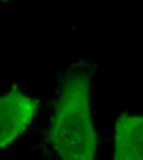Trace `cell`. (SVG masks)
<instances>
[{
    "instance_id": "7a4b0ae2",
    "label": "cell",
    "mask_w": 143,
    "mask_h": 160,
    "mask_svg": "<svg viewBox=\"0 0 143 160\" xmlns=\"http://www.w3.org/2000/svg\"><path fill=\"white\" fill-rule=\"evenodd\" d=\"M37 108V102L18 89L0 96V148H5L21 136Z\"/></svg>"
},
{
    "instance_id": "6da1fadb",
    "label": "cell",
    "mask_w": 143,
    "mask_h": 160,
    "mask_svg": "<svg viewBox=\"0 0 143 160\" xmlns=\"http://www.w3.org/2000/svg\"><path fill=\"white\" fill-rule=\"evenodd\" d=\"M87 84L71 80L66 86L54 119L51 140L64 160H90L96 135L90 118Z\"/></svg>"
},
{
    "instance_id": "3957f363",
    "label": "cell",
    "mask_w": 143,
    "mask_h": 160,
    "mask_svg": "<svg viewBox=\"0 0 143 160\" xmlns=\"http://www.w3.org/2000/svg\"><path fill=\"white\" fill-rule=\"evenodd\" d=\"M115 158L143 159V118L125 116L116 126Z\"/></svg>"
}]
</instances>
